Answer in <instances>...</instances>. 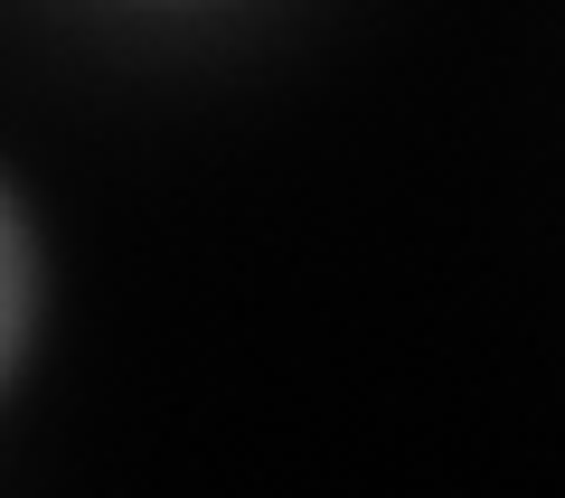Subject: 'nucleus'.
I'll list each match as a JSON object with an SVG mask.
<instances>
[{"label":"nucleus","instance_id":"f257e3e1","mask_svg":"<svg viewBox=\"0 0 565 498\" xmlns=\"http://www.w3.org/2000/svg\"><path fill=\"white\" fill-rule=\"evenodd\" d=\"M10 301H20V255H10V226H0V339H10Z\"/></svg>","mask_w":565,"mask_h":498}]
</instances>
